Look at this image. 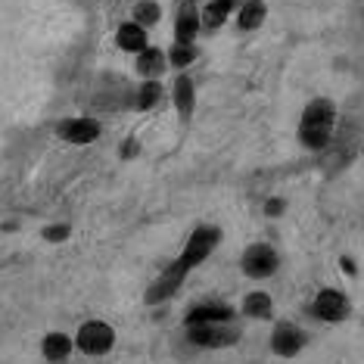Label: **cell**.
I'll use <instances>...</instances> for the list:
<instances>
[{"label":"cell","mask_w":364,"mask_h":364,"mask_svg":"<svg viewBox=\"0 0 364 364\" xmlns=\"http://www.w3.org/2000/svg\"><path fill=\"white\" fill-rule=\"evenodd\" d=\"M159 19H162V10H159L156 0H140V4L134 6V22H140L144 28H153Z\"/></svg>","instance_id":"20"},{"label":"cell","mask_w":364,"mask_h":364,"mask_svg":"<svg viewBox=\"0 0 364 364\" xmlns=\"http://www.w3.org/2000/svg\"><path fill=\"white\" fill-rule=\"evenodd\" d=\"M65 237H69V225H50L44 230V240H50V243H63Z\"/></svg>","instance_id":"21"},{"label":"cell","mask_w":364,"mask_h":364,"mask_svg":"<svg viewBox=\"0 0 364 364\" xmlns=\"http://www.w3.org/2000/svg\"><path fill=\"white\" fill-rule=\"evenodd\" d=\"M203 6L200 0H181V10L175 19V41H187V44H196V35L203 31Z\"/></svg>","instance_id":"8"},{"label":"cell","mask_w":364,"mask_h":364,"mask_svg":"<svg viewBox=\"0 0 364 364\" xmlns=\"http://www.w3.org/2000/svg\"><path fill=\"white\" fill-rule=\"evenodd\" d=\"M311 311H314V318L324 321V324H339V321L349 318L352 305H349V296H346L343 289L327 287V289H321V293L314 296Z\"/></svg>","instance_id":"6"},{"label":"cell","mask_w":364,"mask_h":364,"mask_svg":"<svg viewBox=\"0 0 364 364\" xmlns=\"http://www.w3.org/2000/svg\"><path fill=\"white\" fill-rule=\"evenodd\" d=\"M187 339L200 349H230L240 339V330L234 327V321H228V324H193L187 327Z\"/></svg>","instance_id":"3"},{"label":"cell","mask_w":364,"mask_h":364,"mask_svg":"<svg viewBox=\"0 0 364 364\" xmlns=\"http://www.w3.org/2000/svg\"><path fill=\"white\" fill-rule=\"evenodd\" d=\"M305 349V333L289 321H280V324L271 330V352L280 355V358H296Z\"/></svg>","instance_id":"7"},{"label":"cell","mask_w":364,"mask_h":364,"mask_svg":"<svg viewBox=\"0 0 364 364\" xmlns=\"http://www.w3.org/2000/svg\"><path fill=\"white\" fill-rule=\"evenodd\" d=\"M218 243H221V228L218 225H200V228L190 230V237H187L181 255L162 271L159 277L153 280V287L146 289V302L156 305V302L171 299V296L181 289V284L187 280L190 271L200 268V264L215 252V246H218Z\"/></svg>","instance_id":"1"},{"label":"cell","mask_w":364,"mask_h":364,"mask_svg":"<svg viewBox=\"0 0 364 364\" xmlns=\"http://www.w3.org/2000/svg\"><path fill=\"white\" fill-rule=\"evenodd\" d=\"M193 60H196V44H187V41H175V44H171L168 65H175V69H187Z\"/></svg>","instance_id":"19"},{"label":"cell","mask_w":364,"mask_h":364,"mask_svg":"<svg viewBox=\"0 0 364 364\" xmlns=\"http://www.w3.org/2000/svg\"><path fill=\"white\" fill-rule=\"evenodd\" d=\"M240 268H243V274H246V277L264 280V277L277 274V268H280V255H277L274 246H268V243H252V246H246L243 259H240Z\"/></svg>","instance_id":"4"},{"label":"cell","mask_w":364,"mask_h":364,"mask_svg":"<svg viewBox=\"0 0 364 364\" xmlns=\"http://www.w3.org/2000/svg\"><path fill=\"white\" fill-rule=\"evenodd\" d=\"M75 346L85 355H106L115 346V330L106 321H85L75 333Z\"/></svg>","instance_id":"5"},{"label":"cell","mask_w":364,"mask_h":364,"mask_svg":"<svg viewBox=\"0 0 364 364\" xmlns=\"http://www.w3.org/2000/svg\"><path fill=\"white\" fill-rule=\"evenodd\" d=\"M72 346H75V339L65 336V333H47L41 339V355H44L47 361H69L72 355Z\"/></svg>","instance_id":"16"},{"label":"cell","mask_w":364,"mask_h":364,"mask_svg":"<svg viewBox=\"0 0 364 364\" xmlns=\"http://www.w3.org/2000/svg\"><path fill=\"white\" fill-rule=\"evenodd\" d=\"M264 212L268 215H284V200H268L264 203Z\"/></svg>","instance_id":"22"},{"label":"cell","mask_w":364,"mask_h":364,"mask_svg":"<svg viewBox=\"0 0 364 364\" xmlns=\"http://www.w3.org/2000/svg\"><path fill=\"white\" fill-rule=\"evenodd\" d=\"M115 44L122 47V50L128 53H140L146 47V28L140 26V22H122L119 31H115Z\"/></svg>","instance_id":"15"},{"label":"cell","mask_w":364,"mask_h":364,"mask_svg":"<svg viewBox=\"0 0 364 364\" xmlns=\"http://www.w3.org/2000/svg\"><path fill=\"white\" fill-rule=\"evenodd\" d=\"M243 4V0H209V4L203 6V28L205 31H215L221 28L225 22L230 19V13H237V6Z\"/></svg>","instance_id":"12"},{"label":"cell","mask_w":364,"mask_h":364,"mask_svg":"<svg viewBox=\"0 0 364 364\" xmlns=\"http://www.w3.org/2000/svg\"><path fill=\"white\" fill-rule=\"evenodd\" d=\"M171 100H175L181 119L187 122L190 115H193V106H196V85H193V78H190V75H178L175 85H171Z\"/></svg>","instance_id":"14"},{"label":"cell","mask_w":364,"mask_h":364,"mask_svg":"<svg viewBox=\"0 0 364 364\" xmlns=\"http://www.w3.org/2000/svg\"><path fill=\"white\" fill-rule=\"evenodd\" d=\"M162 100V85L156 78H144V85L137 87V97H134V106L137 109H156Z\"/></svg>","instance_id":"18"},{"label":"cell","mask_w":364,"mask_h":364,"mask_svg":"<svg viewBox=\"0 0 364 364\" xmlns=\"http://www.w3.org/2000/svg\"><path fill=\"white\" fill-rule=\"evenodd\" d=\"M336 131V103L327 97H314V100L302 109L299 119V144L305 150H327Z\"/></svg>","instance_id":"2"},{"label":"cell","mask_w":364,"mask_h":364,"mask_svg":"<svg viewBox=\"0 0 364 364\" xmlns=\"http://www.w3.org/2000/svg\"><path fill=\"white\" fill-rule=\"evenodd\" d=\"M137 75L140 78H159L165 69H168V53L159 50V47H150L146 44L144 50L137 53Z\"/></svg>","instance_id":"11"},{"label":"cell","mask_w":364,"mask_h":364,"mask_svg":"<svg viewBox=\"0 0 364 364\" xmlns=\"http://www.w3.org/2000/svg\"><path fill=\"white\" fill-rule=\"evenodd\" d=\"M268 19V4L264 0H243L237 6V28L240 31H255Z\"/></svg>","instance_id":"13"},{"label":"cell","mask_w":364,"mask_h":364,"mask_svg":"<svg viewBox=\"0 0 364 364\" xmlns=\"http://www.w3.org/2000/svg\"><path fill=\"white\" fill-rule=\"evenodd\" d=\"M339 264H343V271H346V274H355V271H358V268H355V262H352V259H343Z\"/></svg>","instance_id":"23"},{"label":"cell","mask_w":364,"mask_h":364,"mask_svg":"<svg viewBox=\"0 0 364 364\" xmlns=\"http://www.w3.org/2000/svg\"><path fill=\"white\" fill-rule=\"evenodd\" d=\"M100 122L97 119H63L60 125H56V134H60L65 144H94L97 137H100Z\"/></svg>","instance_id":"9"},{"label":"cell","mask_w":364,"mask_h":364,"mask_svg":"<svg viewBox=\"0 0 364 364\" xmlns=\"http://www.w3.org/2000/svg\"><path fill=\"white\" fill-rule=\"evenodd\" d=\"M361 156H364V150H361Z\"/></svg>","instance_id":"25"},{"label":"cell","mask_w":364,"mask_h":364,"mask_svg":"<svg viewBox=\"0 0 364 364\" xmlns=\"http://www.w3.org/2000/svg\"><path fill=\"white\" fill-rule=\"evenodd\" d=\"M243 311H246V318L271 321V318H274V299H271V296L264 293V289L246 293V299H243Z\"/></svg>","instance_id":"17"},{"label":"cell","mask_w":364,"mask_h":364,"mask_svg":"<svg viewBox=\"0 0 364 364\" xmlns=\"http://www.w3.org/2000/svg\"><path fill=\"white\" fill-rule=\"evenodd\" d=\"M56 364H72V361H56Z\"/></svg>","instance_id":"24"},{"label":"cell","mask_w":364,"mask_h":364,"mask_svg":"<svg viewBox=\"0 0 364 364\" xmlns=\"http://www.w3.org/2000/svg\"><path fill=\"white\" fill-rule=\"evenodd\" d=\"M234 321V309L225 302H203V305H193L187 309L184 314V327H193V324H228Z\"/></svg>","instance_id":"10"}]
</instances>
